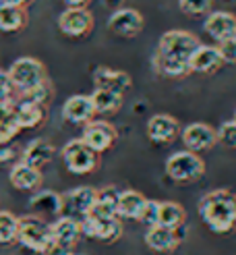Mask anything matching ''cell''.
I'll return each mask as SVG.
<instances>
[{
    "mask_svg": "<svg viewBox=\"0 0 236 255\" xmlns=\"http://www.w3.org/2000/svg\"><path fill=\"white\" fill-rule=\"evenodd\" d=\"M199 46H201L199 37L184 29L166 31L159 37L156 54H154L156 73L168 79L186 77L191 73V58Z\"/></svg>",
    "mask_w": 236,
    "mask_h": 255,
    "instance_id": "obj_1",
    "label": "cell"
},
{
    "mask_svg": "<svg viewBox=\"0 0 236 255\" xmlns=\"http://www.w3.org/2000/svg\"><path fill=\"white\" fill-rule=\"evenodd\" d=\"M17 98H19V100L33 102V104H40V106H46L48 102H50V98H52V87H50V81H46V83H42V85L29 89V92L19 94Z\"/></svg>",
    "mask_w": 236,
    "mask_h": 255,
    "instance_id": "obj_31",
    "label": "cell"
},
{
    "mask_svg": "<svg viewBox=\"0 0 236 255\" xmlns=\"http://www.w3.org/2000/svg\"><path fill=\"white\" fill-rule=\"evenodd\" d=\"M17 241L29 251L50 253L52 251V228L40 216H23L19 218Z\"/></svg>",
    "mask_w": 236,
    "mask_h": 255,
    "instance_id": "obj_3",
    "label": "cell"
},
{
    "mask_svg": "<svg viewBox=\"0 0 236 255\" xmlns=\"http://www.w3.org/2000/svg\"><path fill=\"white\" fill-rule=\"evenodd\" d=\"M19 131L21 129L17 125V117H15L12 104H0V145L8 143Z\"/></svg>",
    "mask_w": 236,
    "mask_h": 255,
    "instance_id": "obj_29",
    "label": "cell"
},
{
    "mask_svg": "<svg viewBox=\"0 0 236 255\" xmlns=\"http://www.w3.org/2000/svg\"><path fill=\"white\" fill-rule=\"evenodd\" d=\"M216 48L220 50L224 65H226V62L228 65H236V37H230L226 42L216 44Z\"/></svg>",
    "mask_w": 236,
    "mask_h": 255,
    "instance_id": "obj_35",
    "label": "cell"
},
{
    "mask_svg": "<svg viewBox=\"0 0 236 255\" xmlns=\"http://www.w3.org/2000/svg\"><path fill=\"white\" fill-rule=\"evenodd\" d=\"M157 214H159V201L149 199V201H147V208H145V212H143L141 222H143L147 228L157 226Z\"/></svg>",
    "mask_w": 236,
    "mask_h": 255,
    "instance_id": "obj_36",
    "label": "cell"
},
{
    "mask_svg": "<svg viewBox=\"0 0 236 255\" xmlns=\"http://www.w3.org/2000/svg\"><path fill=\"white\" fill-rule=\"evenodd\" d=\"M203 29L209 37H214V42H226L230 37H236V15L228 10H216V12H209L205 23H203Z\"/></svg>",
    "mask_w": 236,
    "mask_h": 255,
    "instance_id": "obj_15",
    "label": "cell"
},
{
    "mask_svg": "<svg viewBox=\"0 0 236 255\" xmlns=\"http://www.w3.org/2000/svg\"><path fill=\"white\" fill-rule=\"evenodd\" d=\"M12 108H15L19 129H35L46 119V106L33 104V102H27V100H17Z\"/></svg>",
    "mask_w": 236,
    "mask_h": 255,
    "instance_id": "obj_21",
    "label": "cell"
},
{
    "mask_svg": "<svg viewBox=\"0 0 236 255\" xmlns=\"http://www.w3.org/2000/svg\"><path fill=\"white\" fill-rule=\"evenodd\" d=\"M147 197L135 189L120 191L118 195V206H116V216L120 220H141L143 212L147 208Z\"/></svg>",
    "mask_w": 236,
    "mask_h": 255,
    "instance_id": "obj_18",
    "label": "cell"
},
{
    "mask_svg": "<svg viewBox=\"0 0 236 255\" xmlns=\"http://www.w3.org/2000/svg\"><path fill=\"white\" fill-rule=\"evenodd\" d=\"M93 85L95 89H106V92H114L124 96L133 85V79L127 71L110 69V67H97L93 71Z\"/></svg>",
    "mask_w": 236,
    "mask_h": 255,
    "instance_id": "obj_16",
    "label": "cell"
},
{
    "mask_svg": "<svg viewBox=\"0 0 236 255\" xmlns=\"http://www.w3.org/2000/svg\"><path fill=\"white\" fill-rule=\"evenodd\" d=\"M143 25H145V19H143V15L139 10L120 8L108 19V31L118 35V37H127V40H131V37L139 35L143 31Z\"/></svg>",
    "mask_w": 236,
    "mask_h": 255,
    "instance_id": "obj_13",
    "label": "cell"
},
{
    "mask_svg": "<svg viewBox=\"0 0 236 255\" xmlns=\"http://www.w3.org/2000/svg\"><path fill=\"white\" fill-rule=\"evenodd\" d=\"M52 251H58V255L62 253H69L75 245L79 243L81 239V222L79 220H73V218H67V216H60L56 218L52 224Z\"/></svg>",
    "mask_w": 236,
    "mask_h": 255,
    "instance_id": "obj_10",
    "label": "cell"
},
{
    "mask_svg": "<svg viewBox=\"0 0 236 255\" xmlns=\"http://www.w3.org/2000/svg\"><path fill=\"white\" fill-rule=\"evenodd\" d=\"M2 4L6 6H19V8H25V4H29L31 0H0Z\"/></svg>",
    "mask_w": 236,
    "mask_h": 255,
    "instance_id": "obj_38",
    "label": "cell"
},
{
    "mask_svg": "<svg viewBox=\"0 0 236 255\" xmlns=\"http://www.w3.org/2000/svg\"><path fill=\"white\" fill-rule=\"evenodd\" d=\"M58 29L69 37H85L93 29V15L87 8H67L58 17Z\"/></svg>",
    "mask_w": 236,
    "mask_h": 255,
    "instance_id": "obj_12",
    "label": "cell"
},
{
    "mask_svg": "<svg viewBox=\"0 0 236 255\" xmlns=\"http://www.w3.org/2000/svg\"><path fill=\"white\" fill-rule=\"evenodd\" d=\"M199 218L216 235L236 231V193L230 189H214L197 203Z\"/></svg>",
    "mask_w": 236,
    "mask_h": 255,
    "instance_id": "obj_2",
    "label": "cell"
},
{
    "mask_svg": "<svg viewBox=\"0 0 236 255\" xmlns=\"http://www.w3.org/2000/svg\"><path fill=\"white\" fill-rule=\"evenodd\" d=\"M8 75H10L12 83H15L17 94H25V92H29V89H33V87L48 81L46 67L37 58H31V56L17 58L10 65Z\"/></svg>",
    "mask_w": 236,
    "mask_h": 255,
    "instance_id": "obj_5",
    "label": "cell"
},
{
    "mask_svg": "<svg viewBox=\"0 0 236 255\" xmlns=\"http://www.w3.org/2000/svg\"><path fill=\"white\" fill-rule=\"evenodd\" d=\"M17 100V89L12 83L8 71L0 69V104H15Z\"/></svg>",
    "mask_w": 236,
    "mask_h": 255,
    "instance_id": "obj_33",
    "label": "cell"
},
{
    "mask_svg": "<svg viewBox=\"0 0 236 255\" xmlns=\"http://www.w3.org/2000/svg\"><path fill=\"white\" fill-rule=\"evenodd\" d=\"M10 185L15 189H21V191L37 189L42 185V170H37L33 166H27V164L19 162L10 170Z\"/></svg>",
    "mask_w": 236,
    "mask_h": 255,
    "instance_id": "obj_23",
    "label": "cell"
},
{
    "mask_svg": "<svg viewBox=\"0 0 236 255\" xmlns=\"http://www.w3.org/2000/svg\"><path fill=\"white\" fill-rule=\"evenodd\" d=\"M118 195L120 191L116 187H106L97 189V197L89 214L102 216V218H118L116 216V206H118Z\"/></svg>",
    "mask_w": 236,
    "mask_h": 255,
    "instance_id": "obj_24",
    "label": "cell"
},
{
    "mask_svg": "<svg viewBox=\"0 0 236 255\" xmlns=\"http://www.w3.org/2000/svg\"><path fill=\"white\" fill-rule=\"evenodd\" d=\"M224 65L222 54L216 46H205L201 44L195 54L191 58V73H199V75H214L216 71H220Z\"/></svg>",
    "mask_w": 236,
    "mask_h": 255,
    "instance_id": "obj_19",
    "label": "cell"
},
{
    "mask_svg": "<svg viewBox=\"0 0 236 255\" xmlns=\"http://www.w3.org/2000/svg\"><path fill=\"white\" fill-rule=\"evenodd\" d=\"M186 222V212L176 201H159V214H157V226L178 231Z\"/></svg>",
    "mask_w": 236,
    "mask_h": 255,
    "instance_id": "obj_25",
    "label": "cell"
},
{
    "mask_svg": "<svg viewBox=\"0 0 236 255\" xmlns=\"http://www.w3.org/2000/svg\"><path fill=\"white\" fill-rule=\"evenodd\" d=\"M56 255H58V253H56ZM60 255H62V253H60ZM65 255H71V253H65Z\"/></svg>",
    "mask_w": 236,
    "mask_h": 255,
    "instance_id": "obj_40",
    "label": "cell"
},
{
    "mask_svg": "<svg viewBox=\"0 0 236 255\" xmlns=\"http://www.w3.org/2000/svg\"><path fill=\"white\" fill-rule=\"evenodd\" d=\"M95 197H97V189H93V187L83 185V187L71 189L69 193L62 195V216L81 222L85 216L91 212Z\"/></svg>",
    "mask_w": 236,
    "mask_h": 255,
    "instance_id": "obj_7",
    "label": "cell"
},
{
    "mask_svg": "<svg viewBox=\"0 0 236 255\" xmlns=\"http://www.w3.org/2000/svg\"><path fill=\"white\" fill-rule=\"evenodd\" d=\"M62 162L73 174H89L99 166V156L87 147L81 139H73L62 147Z\"/></svg>",
    "mask_w": 236,
    "mask_h": 255,
    "instance_id": "obj_6",
    "label": "cell"
},
{
    "mask_svg": "<svg viewBox=\"0 0 236 255\" xmlns=\"http://www.w3.org/2000/svg\"><path fill=\"white\" fill-rule=\"evenodd\" d=\"M232 121H234V123H236V112H234V119H232Z\"/></svg>",
    "mask_w": 236,
    "mask_h": 255,
    "instance_id": "obj_39",
    "label": "cell"
},
{
    "mask_svg": "<svg viewBox=\"0 0 236 255\" xmlns=\"http://www.w3.org/2000/svg\"><path fill=\"white\" fill-rule=\"evenodd\" d=\"M116 139H118L116 129L110 123H106V121H91V123H87L85 129H83V135H81V141L89 149H93L97 156L114 147Z\"/></svg>",
    "mask_w": 236,
    "mask_h": 255,
    "instance_id": "obj_9",
    "label": "cell"
},
{
    "mask_svg": "<svg viewBox=\"0 0 236 255\" xmlns=\"http://www.w3.org/2000/svg\"><path fill=\"white\" fill-rule=\"evenodd\" d=\"M27 23V12L19 6H6L0 2V31H19Z\"/></svg>",
    "mask_w": 236,
    "mask_h": 255,
    "instance_id": "obj_27",
    "label": "cell"
},
{
    "mask_svg": "<svg viewBox=\"0 0 236 255\" xmlns=\"http://www.w3.org/2000/svg\"><path fill=\"white\" fill-rule=\"evenodd\" d=\"M216 131H218V143L226 145L230 149H236V123L234 121L224 123Z\"/></svg>",
    "mask_w": 236,
    "mask_h": 255,
    "instance_id": "obj_34",
    "label": "cell"
},
{
    "mask_svg": "<svg viewBox=\"0 0 236 255\" xmlns=\"http://www.w3.org/2000/svg\"><path fill=\"white\" fill-rule=\"evenodd\" d=\"M95 117V108L89 96H71L62 106V119L73 125H87Z\"/></svg>",
    "mask_w": 236,
    "mask_h": 255,
    "instance_id": "obj_17",
    "label": "cell"
},
{
    "mask_svg": "<svg viewBox=\"0 0 236 255\" xmlns=\"http://www.w3.org/2000/svg\"><path fill=\"white\" fill-rule=\"evenodd\" d=\"M81 233L102 243H116L122 237V222L120 218H102V216L87 214L81 220Z\"/></svg>",
    "mask_w": 236,
    "mask_h": 255,
    "instance_id": "obj_8",
    "label": "cell"
},
{
    "mask_svg": "<svg viewBox=\"0 0 236 255\" xmlns=\"http://www.w3.org/2000/svg\"><path fill=\"white\" fill-rule=\"evenodd\" d=\"M29 206L37 212H46L52 216H62V195L54 193V191H40L37 195L31 197Z\"/></svg>",
    "mask_w": 236,
    "mask_h": 255,
    "instance_id": "obj_28",
    "label": "cell"
},
{
    "mask_svg": "<svg viewBox=\"0 0 236 255\" xmlns=\"http://www.w3.org/2000/svg\"><path fill=\"white\" fill-rule=\"evenodd\" d=\"M182 127L180 123L170 117V114H154L147 121V137L149 141H154L157 145H168L176 137H180Z\"/></svg>",
    "mask_w": 236,
    "mask_h": 255,
    "instance_id": "obj_14",
    "label": "cell"
},
{
    "mask_svg": "<svg viewBox=\"0 0 236 255\" xmlns=\"http://www.w3.org/2000/svg\"><path fill=\"white\" fill-rule=\"evenodd\" d=\"M54 156V147L50 141H46V139H33L31 143H27V147H25L23 151V164H27V166H33L40 170L42 166H46V164L52 160Z\"/></svg>",
    "mask_w": 236,
    "mask_h": 255,
    "instance_id": "obj_22",
    "label": "cell"
},
{
    "mask_svg": "<svg viewBox=\"0 0 236 255\" xmlns=\"http://www.w3.org/2000/svg\"><path fill=\"white\" fill-rule=\"evenodd\" d=\"M62 2L67 4V8H85L89 0H62Z\"/></svg>",
    "mask_w": 236,
    "mask_h": 255,
    "instance_id": "obj_37",
    "label": "cell"
},
{
    "mask_svg": "<svg viewBox=\"0 0 236 255\" xmlns=\"http://www.w3.org/2000/svg\"><path fill=\"white\" fill-rule=\"evenodd\" d=\"M166 174L174 183H197L205 174V162L189 149L174 151L166 160Z\"/></svg>",
    "mask_w": 236,
    "mask_h": 255,
    "instance_id": "obj_4",
    "label": "cell"
},
{
    "mask_svg": "<svg viewBox=\"0 0 236 255\" xmlns=\"http://www.w3.org/2000/svg\"><path fill=\"white\" fill-rule=\"evenodd\" d=\"M19 233V218L6 210H0V245L12 243Z\"/></svg>",
    "mask_w": 236,
    "mask_h": 255,
    "instance_id": "obj_30",
    "label": "cell"
},
{
    "mask_svg": "<svg viewBox=\"0 0 236 255\" xmlns=\"http://www.w3.org/2000/svg\"><path fill=\"white\" fill-rule=\"evenodd\" d=\"M182 143L186 145V149L193 151V154H199V151H209L218 143V131L211 125L205 123H191L186 125L182 133Z\"/></svg>",
    "mask_w": 236,
    "mask_h": 255,
    "instance_id": "obj_11",
    "label": "cell"
},
{
    "mask_svg": "<svg viewBox=\"0 0 236 255\" xmlns=\"http://www.w3.org/2000/svg\"><path fill=\"white\" fill-rule=\"evenodd\" d=\"M93 102L95 114H114L120 110L124 96L114 94V92H106V89H93V94L89 96Z\"/></svg>",
    "mask_w": 236,
    "mask_h": 255,
    "instance_id": "obj_26",
    "label": "cell"
},
{
    "mask_svg": "<svg viewBox=\"0 0 236 255\" xmlns=\"http://www.w3.org/2000/svg\"><path fill=\"white\" fill-rule=\"evenodd\" d=\"M178 6L184 15L189 17H199V15H205V12L211 10L214 6V0H178Z\"/></svg>",
    "mask_w": 236,
    "mask_h": 255,
    "instance_id": "obj_32",
    "label": "cell"
},
{
    "mask_svg": "<svg viewBox=\"0 0 236 255\" xmlns=\"http://www.w3.org/2000/svg\"><path fill=\"white\" fill-rule=\"evenodd\" d=\"M145 245L152 251H157V253H172V251H176V247L180 245V235H178V231L154 226V228H147Z\"/></svg>",
    "mask_w": 236,
    "mask_h": 255,
    "instance_id": "obj_20",
    "label": "cell"
}]
</instances>
